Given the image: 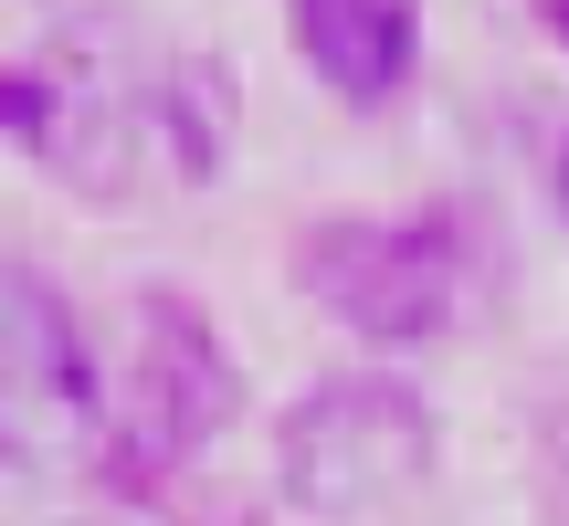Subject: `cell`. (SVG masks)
Listing matches in <instances>:
<instances>
[{
	"label": "cell",
	"mask_w": 569,
	"mask_h": 526,
	"mask_svg": "<svg viewBox=\"0 0 569 526\" xmlns=\"http://www.w3.org/2000/svg\"><path fill=\"white\" fill-rule=\"evenodd\" d=\"M243 411V380H232V347L211 337V316L190 295H169V284H148L138 295V326H127V380L117 401H106V474H117L127 495H148L169 464H190V453H211V432Z\"/></svg>",
	"instance_id": "6da1fadb"
},
{
	"label": "cell",
	"mask_w": 569,
	"mask_h": 526,
	"mask_svg": "<svg viewBox=\"0 0 569 526\" xmlns=\"http://www.w3.org/2000/svg\"><path fill=\"white\" fill-rule=\"evenodd\" d=\"M296 284L317 316L359 326L380 347H422L465 316L475 295V243L453 211H411V222H317L296 243Z\"/></svg>",
	"instance_id": "7a4b0ae2"
},
{
	"label": "cell",
	"mask_w": 569,
	"mask_h": 526,
	"mask_svg": "<svg viewBox=\"0 0 569 526\" xmlns=\"http://www.w3.org/2000/svg\"><path fill=\"white\" fill-rule=\"evenodd\" d=\"M443 432L401 380H327L284 411V495L306 516H380L432 474Z\"/></svg>",
	"instance_id": "3957f363"
},
{
	"label": "cell",
	"mask_w": 569,
	"mask_h": 526,
	"mask_svg": "<svg viewBox=\"0 0 569 526\" xmlns=\"http://www.w3.org/2000/svg\"><path fill=\"white\" fill-rule=\"evenodd\" d=\"M96 432H106V390L74 337V305L42 274L0 263V464L74 474L96 464Z\"/></svg>",
	"instance_id": "277c9868"
},
{
	"label": "cell",
	"mask_w": 569,
	"mask_h": 526,
	"mask_svg": "<svg viewBox=\"0 0 569 526\" xmlns=\"http://www.w3.org/2000/svg\"><path fill=\"white\" fill-rule=\"evenodd\" d=\"M306 74L348 105H390L422 63V0H284Z\"/></svg>",
	"instance_id": "5b68a950"
},
{
	"label": "cell",
	"mask_w": 569,
	"mask_h": 526,
	"mask_svg": "<svg viewBox=\"0 0 569 526\" xmlns=\"http://www.w3.org/2000/svg\"><path fill=\"white\" fill-rule=\"evenodd\" d=\"M0 138L53 148V84H42V74H0Z\"/></svg>",
	"instance_id": "8992f818"
},
{
	"label": "cell",
	"mask_w": 569,
	"mask_h": 526,
	"mask_svg": "<svg viewBox=\"0 0 569 526\" xmlns=\"http://www.w3.org/2000/svg\"><path fill=\"white\" fill-rule=\"evenodd\" d=\"M538 21L559 32V53H569V0H538Z\"/></svg>",
	"instance_id": "52a82bcc"
},
{
	"label": "cell",
	"mask_w": 569,
	"mask_h": 526,
	"mask_svg": "<svg viewBox=\"0 0 569 526\" xmlns=\"http://www.w3.org/2000/svg\"><path fill=\"white\" fill-rule=\"evenodd\" d=\"M559 211H569V148H559Z\"/></svg>",
	"instance_id": "ba28073f"
},
{
	"label": "cell",
	"mask_w": 569,
	"mask_h": 526,
	"mask_svg": "<svg viewBox=\"0 0 569 526\" xmlns=\"http://www.w3.org/2000/svg\"><path fill=\"white\" fill-rule=\"evenodd\" d=\"M117 526H148V516H117Z\"/></svg>",
	"instance_id": "9c48e42d"
}]
</instances>
